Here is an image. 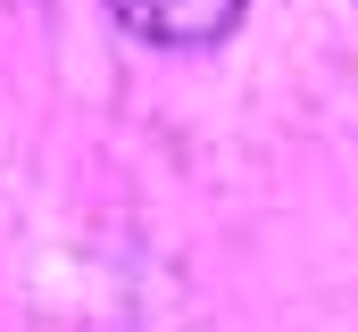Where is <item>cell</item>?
<instances>
[{"mask_svg":"<svg viewBox=\"0 0 358 332\" xmlns=\"http://www.w3.org/2000/svg\"><path fill=\"white\" fill-rule=\"evenodd\" d=\"M125 33L159 42V50H200V42H225L242 0H108Z\"/></svg>","mask_w":358,"mask_h":332,"instance_id":"obj_1","label":"cell"}]
</instances>
